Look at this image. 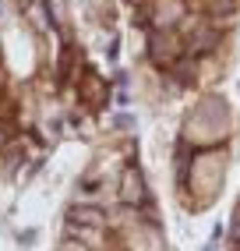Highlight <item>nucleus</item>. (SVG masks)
<instances>
[{
  "mask_svg": "<svg viewBox=\"0 0 240 251\" xmlns=\"http://www.w3.org/2000/svg\"><path fill=\"white\" fill-rule=\"evenodd\" d=\"M71 220H81V223H99V212H96V209H71Z\"/></svg>",
  "mask_w": 240,
  "mask_h": 251,
  "instance_id": "obj_1",
  "label": "nucleus"
}]
</instances>
